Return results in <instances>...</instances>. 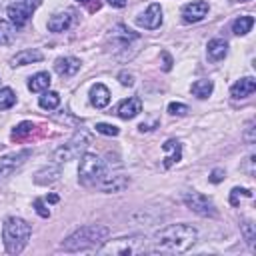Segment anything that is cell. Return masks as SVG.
I'll use <instances>...</instances> for the list:
<instances>
[{
	"label": "cell",
	"instance_id": "d6a6232c",
	"mask_svg": "<svg viewBox=\"0 0 256 256\" xmlns=\"http://www.w3.org/2000/svg\"><path fill=\"white\" fill-rule=\"evenodd\" d=\"M34 208H36V212H38L42 218H48V216H50V210L44 206V200H42V198H36V200H34Z\"/></svg>",
	"mask_w": 256,
	"mask_h": 256
},
{
	"label": "cell",
	"instance_id": "8fae6325",
	"mask_svg": "<svg viewBox=\"0 0 256 256\" xmlns=\"http://www.w3.org/2000/svg\"><path fill=\"white\" fill-rule=\"evenodd\" d=\"M208 14V2L198 0V2H190L182 8V18L184 22H200L204 16Z\"/></svg>",
	"mask_w": 256,
	"mask_h": 256
},
{
	"label": "cell",
	"instance_id": "484cf974",
	"mask_svg": "<svg viewBox=\"0 0 256 256\" xmlns=\"http://www.w3.org/2000/svg\"><path fill=\"white\" fill-rule=\"evenodd\" d=\"M14 40V28L10 22L0 20V46H8Z\"/></svg>",
	"mask_w": 256,
	"mask_h": 256
},
{
	"label": "cell",
	"instance_id": "1f68e13d",
	"mask_svg": "<svg viewBox=\"0 0 256 256\" xmlns=\"http://www.w3.org/2000/svg\"><path fill=\"white\" fill-rule=\"evenodd\" d=\"M168 112L172 116H186L188 114V106L186 104H180V102H170L168 104Z\"/></svg>",
	"mask_w": 256,
	"mask_h": 256
},
{
	"label": "cell",
	"instance_id": "8992f818",
	"mask_svg": "<svg viewBox=\"0 0 256 256\" xmlns=\"http://www.w3.org/2000/svg\"><path fill=\"white\" fill-rule=\"evenodd\" d=\"M86 146H88V134L78 132V134H74L72 140H68L64 146H60L52 152V160H54V164H64L68 160H74L76 156H80V152H84Z\"/></svg>",
	"mask_w": 256,
	"mask_h": 256
},
{
	"label": "cell",
	"instance_id": "603a6c76",
	"mask_svg": "<svg viewBox=\"0 0 256 256\" xmlns=\"http://www.w3.org/2000/svg\"><path fill=\"white\" fill-rule=\"evenodd\" d=\"M252 26H254V18H252L250 14H246V16H240V18L234 20L232 32H234L236 36H244V34H248V32L252 30Z\"/></svg>",
	"mask_w": 256,
	"mask_h": 256
},
{
	"label": "cell",
	"instance_id": "d6986e66",
	"mask_svg": "<svg viewBox=\"0 0 256 256\" xmlns=\"http://www.w3.org/2000/svg\"><path fill=\"white\" fill-rule=\"evenodd\" d=\"M90 102L96 108H106L110 102V90L104 84H94L90 90Z\"/></svg>",
	"mask_w": 256,
	"mask_h": 256
},
{
	"label": "cell",
	"instance_id": "7402d4cb",
	"mask_svg": "<svg viewBox=\"0 0 256 256\" xmlns=\"http://www.w3.org/2000/svg\"><path fill=\"white\" fill-rule=\"evenodd\" d=\"M50 74L48 72H38V74H34L32 78H30V82H28V90L30 92H44V90H48V86H50Z\"/></svg>",
	"mask_w": 256,
	"mask_h": 256
},
{
	"label": "cell",
	"instance_id": "f35d334b",
	"mask_svg": "<svg viewBox=\"0 0 256 256\" xmlns=\"http://www.w3.org/2000/svg\"><path fill=\"white\" fill-rule=\"evenodd\" d=\"M110 6H114V8H122V6H126V0H106Z\"/></svg>",
	"mask_w": 256,
	"mask_h": 256
},
{
	"label": "cell",
	"instance_id": "52a82bcc",
	"mask_svg": "<svg viewBox=\"0 0 256 256\" xmlns=\"http://www.w3.org/2000/svg\"><path fill=\"white\" fill-rule=\"evenodd\" d=\"M184 204H186V208H190L192 212H196L200 216H210V218L218 216V210H216L214 202L208 196L200 194V192H194V190L186 192L184 194Z\"/></svg>",
	"mask_w": 256,
	"mask_h": 256
},
{
	"label": "cell",
	"instance_id": "3957f363",
	"mask_svg": "<svg viewBox=\"0 0 256 256\" xmlns=\"http://www.w3.org/2000/svg\"><path fill=\"white\" fill-rule=\"evenodd\" d=\"M30 234H32V228L26 220L16 218V216L6 218L4 226H2V240H4L6 252L8 254H20L26 248Z\"/></svg>",
	"mask_w": 256,
	"mask_h": 256
},
{
	"label": "cell",
	"instance_id": "cb8c5ba5",
	"mask_svg": "<svg viewBox=\"0 0 256 256\" xmlns=\"http://www.w3.org/2000/svg\"><path fill=\"white\" fill-rule=\"evenodd\" d=\"M212 90H214V82L212 80H208V78H202V80H196L194 84H192V94L194 96H198V98H208L210 94H212Z\"/></svg>",
	"mask_w": 256,
	"mask_h": 256
},
{
	"label": "cell",
	"instance_id": "5b68a950",
	"mask_svg": "<svg viewBox=\"0 0 256 256\" xmlns=\"http://www.w3.org/2000/svg\"><path fill=\"white\" fill-rule=\"evenodd\" d=\"M106 174V164L100 156L86 152L80 160V168H78V178L82 184H96L100 182V178Z\"/></svg>",
	"mask_w": 256,
	"mask_h": 256
},
{
	"label": "cell",
	"instance_id": "2e32d148",
	"mask_svg": "<svg viewBox=\"0 0 256 256\" xmlns=\"http://www.w3.org/2000/svg\"><path fill=\"white\" fill-rule=\"evenodd\" d=\"M72 20H74V14H72L70 10L58 12V14H54V16L48 20V30H50V32H64V30H68V28L72 26Z\"/></svg>",
	"mask_w": 256,
	"mask_h": 256
},
{
	"label": "cell",
	"instance_id": "6da1fadb",
	"mask_svg": "<svg viewBox=\"0 0 256 256\" xmlns=\"http://www.w3.org/2000/svg\"><path fill=\"white\" fill-rule=\"evenodd\" d=\"M196 238H198V232L190 224H172L154 236L152 250L164 252V254H180L192 248Z\"/></svg>",
	"mask_w": 256,
	"mask_h": 256
},
{
	"label": "cell",
	"instance_id": "74e56055",
	"mask_svg": "<svg viewBox=\"0 0 256 256\" xmlns=\"http://www.w3.org/2000/svg\"><path fill=\"white\" fill-rule=\"evenodd\" d=\"M162 58H164V70H170L172 68V58L168 52H162Z\"/></svg>",
	"mask_w": 256,
	"mask_h": 256
},
{
	"label": "cell",
	"instance_id": "4fadbf2b",
	"mask_svg": "<svg viewBox=\"0 0 256 256\" xmlns=\"http://www.w3.org/2000/svg\"><path fill=\"white\" fill-rule=\"evenodd\" d=\"M254 90H256V80L252 76H244L236 84H232L230 96L236 98V100H240V98H248L250 94H254Z\"/></svg>",
	"mask_w": 256,
	"mask_h": 256
},
{
	"label": "cell",
	"instance_id": "e575fe53",
	"mask_svg": "<svg viewBox=\"0 0 256 256\" xmlns=\"http://www.w3.org/2000/svg\"><path fill=\"white\" fill-rule=\"evenodd\" d=\"M244 138H246V142H248V144H252V142H254V120H250V122H248Z\"/></svg>",
	"mask_w": 256,
	"mask_h": 256
},
{
	"label": "cell",
	"instance_id": "ac0fdd59",
	"mask_svg": "<svg viewBox=\"0 0 256 256\" xmlns=\"http://www.w3.org/2000/svg\"><path fill=\"white\" fill-rule=\"evenodd\" d=\"M42 58H44V54H42L40 50H36V48H26V50L18 52L10 62H12V66H26V64H32V62H40Z\"/></svg>",
	"mask_w": 256,
	"mask_h": 256
},
{
	"label": "cell",
	"instance_id": "d590c367",
	"mask_svg": "<svg viewBox=\"0 0 256 256\" xmlns=\"http://www.w3.org/2000/svg\"><path fill=\"white\" fill-rule=\"evenodd\" d=\"M224 170H220V168H216V170H212V174H210V182H214V184H218V182H222L224 180Z\"/></svg>",
	"mask_w": 256,
	"mask_h": 256
},
{
	"label": "cell",
	"instance_id": "83f0119b",
	"mask_svg": "<svg viewBox=\"0 0 256 256\" xmlns=\"http://www.w3.org/2000/svg\"><path fill=\"white\" fill-rule=\"evenodd\" d=\"M240 226H242V232H244V238H246L248 246L254 248V238H256V228H254V224H252L250 220H244Z\"/></svg>",
	"mask_w": 256,
	"mask_h": 256
},
{
	"label": "cell",
	"instance_id": "60d3db41",
	"mask_svg": "<svg viewBox=\"0 0 256 256\" xmlns=\"http://www.w3.org/2000/svg\"><path fill=\"white\" fill-rule=\"evenodd\" d=\"M242 2H248V0H242Z\"/></svg>",
	"mask_w": 256,
	"mask_h": 256
},
{
	"label": "cell",
	"instance_id": "30bf717a",
	"mask_svg": "<svg viewBox=\"0 0 256 256\" xmlns=\"http://www.w3.org/2000/svg\"><path fill=\"white\" fill-rule=\"evenodd\" d=\"M136 24L146 28V30H156L162 24V8H160V4H156V2L150 4L146 8V12L136 18Z\"/></svg>",
	"mask_w": 256,
	"mask_h": 256
},
{
	"label": "cell",
	"instance_id": "836d02e7",
	"mask_svg": "<svg viewBox=\"0 0 256 256\" xmlns=\"http://www.w3.org/2000/svg\"><path fill=\"white\" fill-rule=\"evenodd\" d=\"M118 80H120L122 86H132V84H134V76L128 74V72H120V74H118Z\"/></svg>",
	"mask_w": 256,
	"mask_h": 256
},
{
	"label": "cell",
	"instance_id": "7a4b0ae2",
	"mask_svg": "<svg viewBox=\"0 0 256 256\" xmlns=\"http://www.w3.org/2000/svg\"><path fill=\"white\" fill-rule=\"evenodd\" d=\"M108 234H110V228H108V226H102V224L82 226V228H78L76 232H72V234L60 244V248L66 250V252L88 250V248H94L96 244H100Z\"/></svg>",
	"mask_w": 256,
	"mask_h": 256
},
{
	"label": "cell",
	"instance_id": "277c9868",
	"mask_svg": "<svg viewBox=\"0 0 256 256\" xmlns=\"http://www.w3.org/2000/svg\"><path fill=\"white\" fill-rule=\"evenodd\" d=\"M98 254H112V256H136L146 252V238L144 236H122L116 240H106L104 246L96 250Z\"/></svg>",
	"mask_w": 256,
	"mask_h": 256
},
{
	"label": "cell",
	"instance_id": "ab89813d",
	"mask_svg": "<svg viewBox=\"0 0 256 256\" xmlns=\"http://www.w3.org/2000/svg\"><path fill=\"white\" fill-rule=\"evenodd\" d=\"M48 200H50V202H58V196H56V194H50Z\"/></svg>",
	"mask_w": 256,
	"mask_h": 256
},
{
	"label": "cell",
	"instance_id": "44dd1931",
	"mask_svg": "<svg viewBox=\"0 0 256 256\" xmlns=\"http://www.w3.org/2000/svg\"><path fill=\"white\" fill-rule=\"evenodd\" d=\"M58 178H60V168L58 166H46V168H42V170L36 172L34 182L36 184H42V186H48V184H54Z\"/></svg>",
	"mask_w": 256,
	"mask_h": 256
},
{
	"label": "cell",
	"instance_id": "8d00e7d4",
	"mask_svg": "<svg viewBox=\"0 0 256 256\" xmlns=\"http://www.w3.org/2000/svg\"><path fill=\"white\" fill-rule=\"evenodd\" d=\"M78 2H80V4H86L90 12H94V10L100 8V0H78Z\"/></svg>",
	"mask_w": 256,
	"mask_h": 256
},
{
	"label": "cell",
	"instance_id": "9a60e30c",
	"mask_svg": "<svg viewBox=\"0 0 256 256\" xmlns=\"http://www.w3.org/2000/svg\"><path fill=\"white\" fill-rule=\"evenodd\" d=\"M162 148H164V152H166V156H164V166H166V168H170L172 164L180 162V158H182V144H180L178 140L170 138V140H166V142L162 144Z\"/></svg>",
	"mask_w": 256,
	"mask_h": 256
},
{
	"label": "cell",
	"instance_id": "e0dca14e",
	"mask_svg": "<svg viewBox=\"0 0 256 256\" xmlns=\"http://www.w3.org/2000/svg\"><path fill=\"white\" fill-rule=\"evenodd\" d=\"M56 72L60 76H74L78 70H80V60L74 58V56H60L54 64Z\"/></svg>",
	"mask_w": 256,
	"mask_h": 256
},
{
	"label": "cell",
	"instance_id": "5bb4252c",
	"mask_svg": "<svg viewBox=\"0 0 256 256\" xmlns=\"http://www.w3.org/2000/svg\"><path fill=\"white\" fill-rule=\"evenodd\" d=\"M142 112V100L140 98H128V100H124L120 106H118V110H116V114L122 118V120H130V118H134V116H138Z\"/></svg>",
	"mask_w": 256,
	"mask_h": 256
},
{
	"label": "cell",
	"instance_id": "4316f807",
	"mask_svg": "<svg viewBox=\"0 0 256 256\" xmlns=\"http://www.w3.org/2000/svg\"><path fill=\"white\" fill-rule=\"evenodd\" d=\"M16 102V94L12 88H0V110L12 108Z\"/></svg>",
	"mask_w": 256,
	"mask_h": 256
},
{
	"label": "cell",
	"instance_id": "9c48e42d",
	"mask_svg": "<svg viewBox=\"0 0 256 256\" xmlns=\"http://www.w3.org/2000/svg\"><path fill=\"white\" fill-rule=\"evenodd\" d=\"M30 156V150H18V152H10L0 156V180L8 178L10 174H14Z\"/></svg>",
	"mask_w": 256,
	"mask_h": 256
},
{
	"label": "cell",
	"instance_id": "ba28073f",
	"mask_svg": "<svg viewBox=\"0 0 256 256\" xmlns=\"http://www.w3.org/2000/svg\"><path fill=\"white\" fill-rule=\"evenodd\" d=\"M42 0H16L14 4L8 6V16L16 26H24L28 22V18L32 16V12L40 6Z\"/></svg>",
	"mask_w": 256,
	"mask_h": 256
},
{
	"label": "cell",
	"instance_id": "f1b7e54d",
	"mask_svg": "<svg viewBox=\"0 0 256 256\" xmlns=\"http://www.w3.org/2000/svg\"><path fill=\"white\" fill-rule=\"evenodd\" d=\"M32 128H34V124H32V122H20V124L12 130V138H14V140H20V138L28 136V134L32 132Z\"/></svg>",
	"mask_w": 256,
	"mask_h": 256
},
{
	"label": "cell",
	"instance_id": "f546056e",
	"mask_svg": "<svg viewBox=\"0 0 256 256\" xmlns=\"http://www.w3.org/2000/svg\"><path fill=\"white\" fill-rule=\"evenodd\" d=\"M96 132H100V134H104V136H118V126H114V124H106V122H98L96 126Z\"/></svg>",
	"mask_w": 256,
	"mask_h": 256
},
{
	"label": "cell",
	"instance_id": "4dcf8cb0",
	"mask_svg": "<svg viewBox=\"0 0 256 256\" xmlns=\"http://www.w3.org/2000/svg\"><path fill=\"white\" fill-rule=\"evenodd\" d=\"M240 196H246V198H252V192L248 190V188H232V192H230V204L232 206H238V200H240Z\"/></svg>",
	"mask_w": 256,
	"mask_h": 256
},
{
	"label": "cell",
	"instance_id": "ffe728a7",
	"mask_svg": "<svg viewBox=\"0 0 256 256\" xmlns=\"http://www.w3.org/2000/svg\"><path fill=\"white\" fill-rule=\"evenodd\" d=\"M226 54H228V42H226V40H222V38H212V40L208 42V56H210V60L220 62Z\"/></svg>",
	"mask_w": 256,
	"mask_h": 256
},
{
	"label": "cell",
	"instance_id": "7c38bea8",
	"mask_svg": "<svg viewBox=\"0 0 256 256\" xmlns=\"http://www.w3.org/2000/svg\"><path fill=\"white\" fill-rule=\"evenodd\" d=\"M128 184H130V178L128 176H124V174H110V176H102L100 178V188L104 190V192H122L124 188H128Z\"/></svg>",
	"mask_w": 256,
	"mask_h": 256
},
{
	"label": "cell",
	"instance_id": "d4e9b609",
	"mask_svg": "<svg viewBox=\"0 0 256 256\" xmlns=\"http://www.w3.org/2000/svg\"><path fill=\"white\" fill-rule=\"evenodd\" d=\"M38 104H40V108H44V110H54V108L60 104V94L54 92V90H48V92H44V94L40 96Z\"/></svg>",
	"mask_w": 256,
	"mask_h": 256
}]
</instances>
